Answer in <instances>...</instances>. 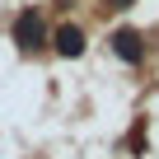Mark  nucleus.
Masks as SVG:
<instances>
[{"label":"nucleus","mask_w":159,"mask_h":159,"mask_svg":"<svg viewBox=\"0 0 159 159\" xmlns=\"http://www.w3.org/2000/svg\"><path fill=\"white\" fill-rule=\"evenodd\" d=\"M14 42H19L24 52H38L42 42H52V33H47V19H42L38 10H24V14H19V24H14Z\"/></svg>","instance_id":"obj_1"},{"label":"nucleus","mask_w":159,"mask_h":159,"mask_svg":"<svg viewBox=\"0 0 159 159\" xmlns=\"http://www.w3.org/2000/svg\"><path fill=\"white\" fill-rule=\"evenodd\" d=\"M52 47L61 56H80V52H84V28H80V24H61L52 33Z\"/></svg>","instance_id":"obj_2"},{"label":"nucleus","mask_w":159,"mask_h":159,"mask_svg":"<svg viewBox=\"0 0 159 159\" xmlns=\"http://www.w3.org/2000/svg\"><path fill=\"white\" fill-rule=\"evenodd\" d=\"M112 52H117L122 61H131V66H136V61L145 56V47H140V33H131V28H117V33H112Z\"/></svg>","instance_id":"obj_3"},{"label":"nucleus","mask_w":159,"mask_h":159,"mask_svg":"<svg viewBox=\"0 0 159 159\" xmlns=\"http://www.w3.org/2000/svg\"><path fill=\"white\" fill-rule=\"evenodd\" d=\"M103 5H108V10H126V5H131V0H103Z\"/></svg>","instance_id":"obj_4"}]
</instances>
